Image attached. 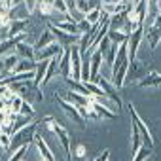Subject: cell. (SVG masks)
Here are the masks:
<instances>
[{"label":"cell","instance_id":"obj_34","mask_svg":"<svg viewBox=\"0 0 161 161\" xmlns=\"http://www.w3.org/2000/svg\"><path fill=\"white\" fill-rule=\"evenodd\" d=\"M53 6H55V12H61V14H70L66 0H55V2H53Z\"/></svg>","mask_w":161,"mask_h":161},{"label":"cell","instance_id":"obj_19","mask_svg":"<svg viewBox=\"0 0 161 161\" xmlns=\"http://www.w3.org/2000/svg\"><path fill=\"white\" fill-rule=\"evenodd\" d=\"M15 53H17L21 59H32V61H36V49H34L31 44H27L25 40L15 46Z\"/></svg>","mask_w":161,"mask_h":161},{"label":"cell","instance_id":"obj_15","mask_svg":"<svg viewBox=\"0 0 161 161\" xmlns=\"http://www.w3.org/2000/svg\"><path fill=\"white\" fill-rule=\"evenodd\" d=\"M23 40H25V32L19 34V36H14V38L2 40V42H0V57H4V55L12 53V49H15V46H17L19 42H23Z\"/></svg>","mask_w":161,"mask_h":161},{"label":"cell","instance_id":"obj_8","mask_svg":"<svg viewBox=\"0 0 161 161\" xmlns=\"http://www.w3.org/2000/svg\"><path fill=\"white\" fill-rule=\"evenodd\" d=\"M70 70H72V80H80L82 82V53H80L78 46L70 47Z\"/></svg>","mask_w":161,"mask_h":161},{"label":"cell","instance_id":"obj_11","mask_svg":"<svg viewBox=\"0 0 161 161\" xmlns=\"http://www.w3.org/2000/svg\"><path fill=\"white\" fill-rule=\"evenodd\" d=\"M34 144H36V148H38V161H55V157H53L51 150L47 148L46 140H44L40 135H36V136H34Z\"/></svg>","mask_w":161,"mask_h":161},{"label":"cell","instance_id":"obj_2","mask_svg":"<svg viewBox=\"0 0 161 161\" xmlns=\"http://www.w3.org/2000/svg\"><path fill=\"white\" fill-rule=\"evenodd\" d=\"M44 123L47 125V129H49L51 133H55V136L59 138V142H61V146H63V150H64V155L68 157V155H70V135H68V131H66L55 118H51V116H46V118H44Z\"/></svg>","mask_w":161,"mask_h":161},{"label":"cell","instance_id":"obj_21","mask_svg":"<svg viewBox=\"0 0 161 161\" xmlns=\"http://www.w3.org/2000/svg\"><path fill=\"white\" fill-rule=\"evenodd\" d=\"M74 6H76L78 12H82L86 15V14L99 8V0H74Z\"/></svg>","mask_w":161,"mask_h":161},{"label":"cell","instance_id":"obj_7","mask_svg":"<svg viewBox=\"0 0 161 161\" xmlns=\"http://www.w3.org/2000/svg\"><path fill=\"white\" fill-rule=\"evenodd\" d=\"M97 84H99V87L104 91V95H106L110 101H114V104H116V106H118V110H119V108H121V99H119V95H118V91H116L118 87L112 84V80H110V78H103V76H101V78L97 80Z\"/></svg>","mask_w":161,"mask_h":161},{"label":"cell","instance_id":"obj_17","mask_svg":"<svg viewBox=\"0 0 161 161\" xmlns=\"http://www.w3.org/2000/svg\"><path fill=\"white\" fill-rule=\"evenodd\" d=\"M59 74L66 80L72 76V70H70V47H64L63 55H61V61H59Z\"/></svg>","mask_w":161,"mask_h":161},{"label":"cell","instance_id":"obj_40","mask_svg":"<svg viewBox=\"0 0 161 161\" xmlns=\"http://www.w3.org/2000/svg\"><path fill=\"white\" fill-rule=\"evenodd\" d=\"M6 2H8V6H10V8H12V0H6Z\"/></svg>","mask_w":161,"mask_h":161},{"label":"cell","instance_id":"obj_33","mask_svg":"<svg viewBox=\"0 0 161 161\" xmlns=\"http://www.w3.org/2000/svg\"><path fill=\"white\" fill-rule=\"evenodd\" d=\"M19 114H23V116H34V106H32V103L23 101V106H21Z\"/></svg>","mask_w":161,"mask_h":161},{"label":"cell","instance_id":"obj_26","mask_svg":"<svg viewBox=\"0 0 161 161\" xmlns=\"http://www.w3.org/2000/svg\"><path fill=\"white\" fill-rule=\"evenodd\" d=\"M150 155H152V146L142 144V146H140L133 155H131V161H146Z\"/></svg>","mask_w":161,"mask_h":161},{"label":"cell","instance_id":"obj_4","mask_svg":"<svg viewBox=\"0 0 161 161\" xmlns=\"http://www.w3.org/2000/svg\"><path fill=\"white\" fill-rule=\"evenodd\" d=\"M55 101H57V104L61 106V110H63L68 118H72L80 127H84V125H86V119L80 116V112H78V106H76V104H72L70 101H66L61 93H55Z\"/></svg>","mask_w":161,"mask_h":161},{"label":"cell","instance_id":"obj_35","mask_svg":"<svg viewBox=\"0 0 161 161\" xmlns=\"http://www.w3.org/2000/svg\"><path fill=\"white\" fill-rule=\"evenodd\" d=\"M74 155H76L78 159H84V157L87 155V148H86L84 144H78V146H76V150H74Z\"/></svg>","mask_w":161,"mask_h":161},{"label":"cell","instance_id":"obj_10","mask_svg":"<svg viewBox=\"0 0 161 161\" xmlns=\"http://www.w3.org/2000/svg\"><path fill=\"white\" fill-rule=\"evenodd\" d=\"M19 59H21V57H19L17 53H8V55H4V57H0V70H2V76L12 74V72L15 70Z\"/></svg>","mask_w":161,"mask_h":161},{"label":"cell","instance_id":"obj_1","mask_svg":"<svg viewBox=\"0 0 161 161\" xmlns=\"http://www.w3.org/2000/svg\"><path fill=\"white\" fill-rule=\"evenodd\" d=\"M36 127H38V123L36 121H31L29 125H25L19 131H15L12 135V152H15L21 146L32 144L34 142V136H36Z\"/></svg>","mask_w":161,"mask_h":161},{"label":"cell","instance_id":"obj_28","mask_svg":"<svg viewBox=\"0 0 161 161\" xmlns=\"http://www.w3.org/2000/svg\"><path fill=\"white\" fill-rule=\"evenodd\" d=\"M101 10H103L106 15H116V14L123 12L125 6H123V2H121V4H112V2H108V4H101Z\"/></svg>","mask_w":161,"mask_h":161},{"label":"cell","instance_id":"obj_18","mask_svg":"<svg viewBox=\"0 0 161 161\" xmlns=\"http://www.w3.org/2000/svg\"><path fill=\"white\" fill-rule=\"evenodd\" d=\"M64 99L70 101V103L76 104V106H87V104L91 103V97H86V95H82V93H76V91H72V89L64 91Z\"/></svg>","mask_w":161,"mask_h":161},{"label":"cell","instance_id":"obj_12","mask_svg":"<svg viewBox=\"0 0 161 161\" xmlns=\"http://www.w3.org/2000/svg\"><path fill=\"white\" fill-rule=\"evenodd\" d=\"M103 61H104V55L99 49H95L91 53V82H95V84L101 78V64H103Z\"/></svg>","mask_w":161,"mask_h":161},{"label":"cell","instance_id":"obj_42","mask_svg":"<svg viewBox=\"0 0 161 161\" xmlns=\"http://www.w3.org/2000/svg\"><path fill=\"white\" fill-rule=\"evenodd\" d=\"M21 161H27V159H21Z\"/></svg>","mask_w":161,"mask_h":161},{"label":"cell","instance_id":"obj_27","mask_svg":"<svg viewBox=\"0 0 161 161\" xmlns=\"http://www.w3.org/2000/svg\"><path fill=\"white\" fill-rule=\"evenodd\" d=\"M108 38L114 42V44H123L129 40V34L123 32V31H116V29H108Z\"/></svg>","mask_w":161,"mask_h":161},{"label":"cell","instance_id":"obj_9","mask_svg":"<svg viewBox=\"0 0 161 161\" xmlns=\"http://www.w3.org/2000/svg\"><path fill=\"white\" fill-rule=\"evenodd\" d=\"M63 46L59 44V42H53V44H49V46H46V47H42V49H36V61H47V59H53L55 55H59V53H63Z\"/></svg>","mask_w":161,"mask_h":161},{"label":"cell","instance_id":"obj_13","mask_svg":"<svg viewBox=\"0 0 161 161\" xmlns=\"http://www.w3.org/2000/svg\"><path fill=\"white\" fill-rule=\"evenodd\" d=\"M144 36H146V40H148V46H150V49L153 51V49L157 47V44L161 42V27L150 25V27L144 31Z\"/></svg>","mask_w":161,"mask_h":161},{"label":"cell","instance_id":"obj_29","mask_svg":"<svg viewBox=\"0 0 161 161\" xmlns=\"http://www.w3.org/2000/svg\"><path fill=\"white\" fill-rule=\"evenodd\" d=\"M103 17H104V12H103L101 8H97V10H93V12L86 14V21H87L89 25H95V23H99Z\"/></svg>","mask_w":161,"mask_h":161},{"label":"cell","instance_id":"obj_22","mask_svg":"<svg viewBox=\"0 0 161 161\" xmlns=\"http://www.w3.org/2000/svg\"><path fill=\"white\" fill-rule=\"evenodd\" d=\"M91 104H93V108H95L97 118H101V119H114V118H116V112L110 110V108H106L104 104H101V103H97V101H91Z\"/></svg>","mask_w":161,"mask_h":161},{"label":"cell","instance_id":"obj_32","mask_svg":"<svg viewBox=\"0 0 161 161\" xmlns=\"http://www.w3.org/2000/svg\"><path fill=\"white\" fill-rule=\"evenodd\" d=\"M110 46H112V40H110V38H108V34H106V36H104V38L99 42L97 49H99L103 55H106V53H108V49H110Z\"/></svg>","mask_w":161,"mask_h":161},{"label":"cell","instance_id":"obj_37","mask_svg":"<svg viewBox=\"0 0 161 161\" xmlns=\"http://www.w3.org/2000/svg\"><path fill=\"white\" fill-rule=\"evenodd\" d=\"M25 6L29 8L31 14H34L36 12V6H38V0H25Z\"/></svg>","mask_w":161,"mask_h":161},{"label":"cell","instance_id":"obj_16","mask_svg":"<svg viewBox=\"0 0 161 161\" xmlns=\"http://www.w3.org/2000/svg\"><path fill=\"white\" fill-rule=\"evenodd\" d=\"M27 27H29L27 19H14V21H8V38H14V36L23 34Z\"/></svg>","mask_w":161,"mask_h":161},{"label":"cell","instance_id":"obj_24","mask_svg":"<svg viewBox=\"0 0 161 161\" xmlns=\"http://www.w3.org/2000/svg\"><path fill=\"white\" fill-rule=\"evenodd\" d=\"M53 42H57V40H55L53 32L47 29V31H44V32L40 34V38L36 40V46H34V49H42V47H46V46H49V44H53Z\"/></svg>","mask_w":161,"mask_h":161},{"label":"cell","instance_id":"obj_31","mask_svg":"<svg viewBox=\"0 0 161 161\" xmlns=\"http://www.w3.org/2000/svg\"><path fill=\"white\" fill-rule=\"evenodd\" d=\"M29 148H31V144H27V146H21V148H17L14 153H12V157L8 159V161H21V159H27V152H29Z\"/></svg>","mask_w":161,"mask_h":161},{"label":"cell","instance_id":"obj_25","mask_svg":"<svg viewBox=\"0 0 161 161\" xmlns=\"http://www.w3.org/2000/svg\"><path fill=\"white\" fill-rule=\"evenodd\" d=\"M36 64L38 63H34L32 59H19V63H17V66H15L14 72H34Z\"/></svg>","mask_w":161,"mask_h":161},{"label":"cell","instance_id":"obj_23","mask_svg":"<svg viewBox=\"0 0 161 161\" xmlns=\"http://www.w3.org/2000/svg\"><path fill=\"white\" fill-rule=\"evenodd\" d=\"M55 27H59L61 31L64 32H70V34H78V36H82V32H80V27L74 19H66V21H59V23H53Z\"/></svg>","mask_w":161,"mask_h":161},{"label":"cell","instance_id":"obj_38","mask_svg":"<svg viewBox=\"0 0 161 161\" xmlns=\"http://www.w3.org/2000/svg\"><path fill=\"white\" fill-rule=\"evenodd\" d=\"M78 27H80V32H82V34H84V32H87V31L91 29V25H89L86 19H84V21H80V23H78Z\"/></svg>","mask_w":161,"mask_h":161},{"label":"cell","instance_id":"obj_39","mask_svg":"<svg viewBox=\"0 0 161 161\" xmlns=\"http://www.w3.org/2000/svg\"><path fill=\"white\" fill-rule=\"evenodd\" d=\"M157 12L161 14V0H157Z\"/></svg>","mask_w":161,"mask_h":161},{"label":"cell","instance_id":"obj_43","mask_svg":"<svg viewBox=\"0 0 161 161\" xmlns=\"http://www.w3.org/2000/svg\"><path fill=\"white\" fill-rule=\"evenodd\" d=\"M0 161H2V159H0Z\"/></svg>","mask_w":161,"mask_h":161},{"label":"cell","instance_id":"obj_36","mask_svg":"<svg viewBox=\"0 0 161 161\" xmlns=\"http://www.w3.org/2000/svg\"><path fill=\"white\" fill-rule=\"evenodd\" d=\"M108 159H110V150H103L93 161H108Z\"/></svg>","mask_w":161,"mask_h":161},{"label":"cell","instance_id":"obj_14","mask_svg":"<svg viewBox=\"0 0 161 161\" xmlns=\"http://www.w3.org/2000/svg\"><path fill=\"white\" fill-rule=\"evenodd\" d=\"M136 86H138V87H159V86H161V74L155 72V70H152V72H148L144 78L138 80Z\"/></svg>","mask_w":161,"mask_h":161},{"label":"cell","instance_id":"obj_20","mask_svg":"<svg viewBox=\"0 0 161 161\" xmlns=\"http://www.w3.org/2000/svg\"><path fill=\"white\" fill-rule=\"evenodd\" d=\"M29 15H31V12L25 6V2L23 4H17V6H12L10 12H8V19L10 21H14V19H27Z\"/></svg>","mask_w":161,"mask_h":161},{"label":"cell","instance_id":"obj_6","mask_svg":"<svg viewBox=\"0 0 161 161\" xmlns=\"http://www.w3.org/2000/svg\"><path fill=\"white\" fill-rule=\"evenodd\" d=\"M144 38V25L136 27L131 36H129V42H127V51H129V61H136V53H138V47H140V42Z\"/></svg>","mask_w":161,"mask_h":161},{"label":"cell","instance_id":"obj_30","mask_svg":"<svg viewBox=\"0 0 161 161\" xmlns=\"http://www.w3.org/2000/svg\"><path fill=\"white\" fill-rule=\"evenodd\" d=\"M118 51H119V44H114V42H112V46H110L108 53L104 55V61H106V64H110V68H112V64H114V61H116Z\"/></svg>","mask_w":161,"mask_h":161},{"label":"cell","instance_id":"obj_41","mask_svg":"<svg viewBox=\"0 0 161 161\" xmlns=\"http://www.w3.org/2000/svg\"><path fill=\"white\" fill-rule=\"evenodd\" d=\"M0 42H2V36H0Z\"/></svg>","mask_w":161,"mask_h":161},{"label":"cell","instance_id":"obj_5","mask_svg":"<svg viewBox=\"0 0 161 161\" xmlns=\"http://www.w3.org/2000/svg\"><path fill=\"white\" fill-rule=\"evenodd\" d=\"M47 29L53 32L55 40H57L63 47H72V46H78V44H80V40H82V36H78V34H70V32H64V31H61L59 27H55L53 23H49V25H47Z\"/></svg>","mask_w":161,"mask_h":161},{"label":"cell","instance_id":"obj_3","mask_svg":"<svg viewBox=\"0 0 161 161\" xmlns=\"http://www.w3.org/2000/svg\"><path fill=\"white\" fill-rule=\"evenodd\" d=\"M127 108H129L131 119L136 123V127H138V131H140V135H142V142H144L146 146H152V148H153V136H152V131H150V127L146 125V121L138 116V112H136V108H135V104H133V103H129V104H127Z\"/></svg>","mask_w":161,"mask_h":161}]
</instances>
